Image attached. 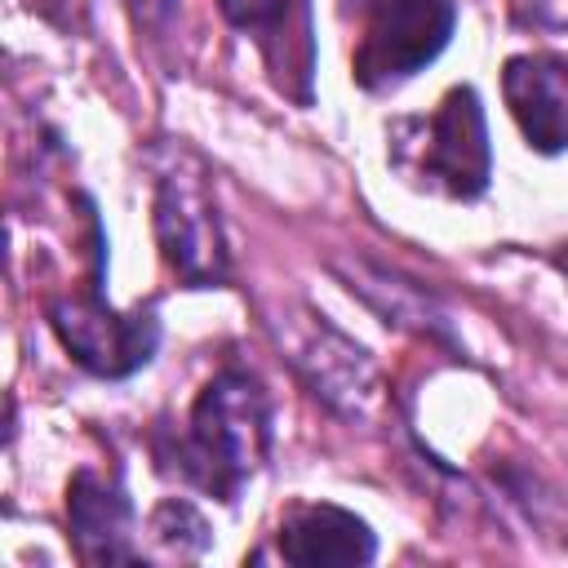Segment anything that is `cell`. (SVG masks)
Returning a JSON list of instances; mask_svg holds the SVG:
<instances>
[{"mask_svg":"<svg viewBox=\"0 0 568 568\" xmlns=\"http://www.w3.org/2000/svg\"><path fill=\"white\" fill-rule=\"evenodd\" d=\"M67 524L75 555L84 564H138L133 546V501L120 479L98 470H75L67 484Z\"/></svg>","mask_w":568,"mask_h":568,"instance_id":"ba28073f","label":"cell"},{"mask_svg":"<svg viewBox=\"0 0 568 568\" xmlns=\"http://www.w3.org/2000/svg\"><path fill=\"white\" fill-rule=\"evenodd\" d=\"M453 22H457L453 0H377L364 44L355 53V80L373 93L413 80L448 49Z\"/></svg>","mask_w":568,"mask_h":568,"instance_id":"5b68a950","label":"cell"},{"mask_svg":"<svg viewBox=\"0 0 568 568\" xmlns=\"http://www.w3.org/2000/svg\"><path fill=\"white\" fill-rule=\"evenodd\" d=\"M151 532H155V541L169 546L178 559H195V555L209 550V524H204L200 510H195L191 501H182V497H169V501L155 506Z\"/></svg>","mask_w":568,"mask_h":568,"instance_id":"8fae6325","label":"cell"},{"mask_svg":"<svg viewBox=\"0 0 568 568\" xmlns=\"http://www.w3.org/2000/svg\"><path fill=\"white\" fill-rule=\"evenodd\" d=\"M395 164L408 178H422L430 191H444L453 200L484 195L488 173H493V151H488V124H484L479 93L470 84H457L444 93L435 115L399 120Z\"/></svg>","mask_w":568,"mask_h":568,"instance_id":"7a4b0ae2","label":"cell"},{"mask_svg":"<svg viewBox=\"0 0 568 568\" xmlns=\"http://www.w3.org/2000/svg\"><path fill=\"white\" fill-rule=\"evenodd\" d=\"M226 22L253 36L271 80L311 102V71H315V40H311V0H217Z\"/></svg>","mask_w":568,"mask_h":568,"instance_id":"52a82bcc","label":"cell"},{"mask_svg":"<svg viewBox=\"0 0 568 568\" xmlns=\"http://www.w3.org/2000/svg\"><path fill=\"white\" fill-rule=\"evenodd\" d=\"M138 4H155V9H160V13H164V9H169V0H138Z\"/></svg>","mask_w":568,"mask_h":568,"instance_id":"7c38bea8","label":"cell"},{"mask_svg":"<svg viewBox=\"0 0 568 568\" xmlns=\"http://www.w3.org/2000/svg\"><path fill=\"white\" fill-rule=\"evenodd\" d=\"M501 93L528 146L546 155L568 146V58L564 53L510 58L501 75Z\"/></svg>","mask_w":568,"mask_h":568,"instance_id":"9c48e42d","label":"cell"},{"mask_svg":"<svg viewBox=\"0 0 568 568\" xmlns=\"http://www.w3.org/2000/svg\"><path fill=\"white\" fill-rule=\"evenodd\" d=\"M155 240H160V253L182 284L213 288L226 280L231 257H226L217 200H213V186L195 160L160 173V182H155Z\"/></svg>","mask_w":568,"mask_h":568,"instance_id":"277c9868","label":"cell"},{"mask_svg":"<svg viewBox=\"0 0 568 568\" xmlns=\"http://www.w3.org/2000/svg\"><path fill=\"white\" fill-rule=\"evenodd\" d=\"M288 359L302 382L342 417H364L377 404V364L359 342L337 333L324 315H306L302 328L288 333Z\"/></svg>","mask_w":568,"mask_h":568,"instance_id":"8992f818","label":"cell"},{"mask_svg":"<svg viewBox=\"0 0 568 568\" xmlns=\"http://www.w3.org/2000/svg\"><path fill=\"white\" fill-rule=\"evenodd\" d=\"M266 453H271L266 390L240 368H226L213 382H204V390L191 404L186 430L173 444L178 475L217 501H235L240 488L262 470Z\"/></svg>","mask_w":568,"mask_h":568,"instance_id":"6da1fadb","label":"cell"},{"mask_svg":"<svg viewBox=\"0 0 568 568\" xmlns=\"http://www.w3.org/2000/svg\"><path fill=\"white\" fill-rule=\"evenodd\" d=\"M377 537L373 528L333 501H302L280 524V559L297 568H328V564H373Z\"/></svg>","mask_w":568,"mask_h":568,"instance_id":"30bf717a","label":"cell"},{"mask_svg":"<svg viewBox=\"0 0 568 568\" xmlns=\"http://www.w3.org/2000/svg\"><path fill=\"white\" fill-rule=\"evenodd\" d=\"M49 324L58 342L71 351V359L98 377H129L151 364L160 346V320L151 306L115 311L102 293V284H89L84 293H62L49 302Z\"/></svg>","mask_w":568,"mask_h":568,"instance_id":"3957f363","label":"cell"}]
</instances>
